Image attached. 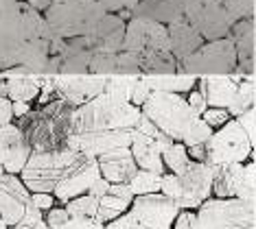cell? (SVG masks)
<instances>
[{
	"label": "cell",
	"instance_id": "obj_1",
	"mask_svg": "<svg viewBox=\"0 0 256 229\" xmlns=\"http://www.w3.org/2000/svg\"><path fill=\"white\" fill-rule=\"evenodd\" d=\"M57 35L48 26L44 11L24 0L0 11V66L4 76L46 74Z\"/></svg>",
	"mask_w": 256,
	"mask_h": 229
},
{
	"label": "cell",
	"instance_id": "obj_2",
	"mask_svg": "<svg viewBox=\"0 0 256 229\" xmlns=\"http://www.w3.org/2000/svg\"><path fill=\"white\" fill-rule=\"evenodd\" d=\"M74 105L62 96L38 105L22 118H16V125L22 129L33 153L62 151L68 149V138L72 133Z\"/></svg>",
	"mask_w": 256,
	"mask_h": 229
},
{
	"label": "cell",
	"instance_id": "obj_3",
	"mask_svg": "<svg viewBox=\"0 0 256 229\" xmlns=\"http://www.w3.org/2000/svg\"><path fill=\"white\" fill-rule=\"evenodd\" d=\"M142 109L134 103L103 92L92 101L79 105L72 116V133L84 131H112V129H136ZM70 133V136H72Z\"/></svg>",
	"mask_w": 256,
	"mask_h": 229
},
{
	"label": "cell",
	"instance_id": "obj_4",
	"mask_svg": "<svg viewBox=\"0 0 256 229\" xmlns=\"http://www.w3.org/2000/svg\"><path fill=\"white\" fill-rule=\"evenodd\" d=\"M186 17L204 39L228 37L241 17H256V0H186Z\"/></svg>",
	"mask_w": 256,
	"mask_h": 229
},
{
	"label": "cell",
	"instance_id": "obj_5",
	"mask_svg": "<svg viewBox=\"0 0 256 229\" xmlns=\"http://www.w3.org/2000/svg\"><path fill=\"white\" fill-rule=\"evenodd\" d=\"M90 162V155H84L72 149L31 153L20 177L31 192H55V188L84 168Z\"/></svg>",
	"mask_w": 256,
	"mask_h": 229
},
{
	"label": "cell",
	"instance_id": "obj_6",
	"mask_svg": "<svg viewBox=\"0 0 256 229\" xmlns=\"http://www.w3.org/2000/svg\"><path fill=\"white\" fill-rule=\"evenodd\" d=\"M108 11L96 0H53L44 17L57 37L72 39L88 35Z\"/></svg>",
	"mask_w": 256,
	"mask_h": 229
},
{
	"label": "cell",
	"instance_id": "obj_7",
	"mask_svg": "<svg viewBox=\"0 0 256 229\" xmlns=\"http://www.w3.org/2000/svg\"><path fill=\"white\" fill-rule=\"evenodd\" d=\"M140 109L144 116H149L176 142H182L186 129H188V125L195 118L193 109L188 107V101H186L182 94L162 92V90L151 92V96L144 101Z\"/></svg>",
	"mask_w": 256,
	"mask_h": 229
},
{
	"label": "cell",
	"instance_id": "obj_8",
	"mask_svg": "<svg viewBox=\"0 0 256 229\" xmlns=\"http://www.w3.org/2000/svg\"><path fill=\"white\" fill-rule=\"evenodd\" d=\"M200 229H256L254 201L246 199H206L197 208Z\"/></svg>",
	"mask_w": 256,
	"mask_h": 229
},
{
	"label": "cell",
	"instance_id": "obj_9",
	"mask_svg": "<svg viewBox=\"0 0 256 229\" xmlns=\"http://www.w3.org/2000/svg\"><path fill=\"white\" fill-rule=\"evenodd\" d=\"M254 153V142L250 140L248 131L241 127L236 118H230L221 129L208 140V160L206 164H246Z\"/></svg>",
	"mask_w": 256,
	"mask_h": 229
},
{
	"label": "cell",
	"instance_id": "obj_10",
	"mask_svg": "<svg viewBox=\"0 0 256 229\" xmlns=\"http://www.w3.org/2000/svg\"><path fill=\"white\" fill-rule=\"evenodd\" d=\"M186 74H230L236 70V48L230 37L208 39L180 63Z\"/></svg>",
	"mask_w": 256,
	"mask_h": 229
},
{
	"label": "cell",
	"instance_id": "obj_11",
	"mask_svg": "<svg viewBox=\"0 0 256 229\" xmlns=\"http://www.w3.org/2000/svg\"><path fill=\"white\" fill-rule=\"evenodd\" d=\"M182 184V197H180V210H197L200 205L210 199L212 195V166L206 162H195L184 168V173L178 175Z\"/></svg>",
	"mask_w": 256,
	"mask_h": 229
},
{
	"label": "cell",
	"instance_id": "obj_12",
	"mask_svg": "<svg viewBox=\"0 0 256 229\" xmlns=\"http://www.w3.org/2000/svg\"><path fill=\"white\" fill-rule=\"evenodd\" d=\"M120 48H125V50H142V48L171 50L168 28H166V24H162V22L140 17V15H132L130 20H127L125 42Z\"/></svg>",
	"mask_w": 256,
	"mask_h": 229
},
{
	"label": "cell",
	"instance_id": "obj_13",
	"mask_svg": "<svg viewBox=\"0 0 256 229\" xmlns=\"http://www.w3.org/2000/svg\"><path fill=\"white\" fill-rule=\"evenodd\" d=\"M132 144V129H112V131H84L68 138V149L84 155L98 157L103 153L123 149Z\"/></svg>",
	"mask_w": 256,
	"mask_h": 229
},
{
	"label": "cell",
	"instance_id": "obj_14",
	"mask_svg": "<svg viewBox=\"0 0 256 229\" xmlns=\"http://www.w3.org/2000/svg\"><path fill=\"white\" fill-rule=\"evenodd\" d=\"M55 90L62 98L70 101L74 107L92 101L106 92L108 76L101 74H53Z\"/></svg>",
	"mask_w": 256,
	"mask_h": 229
},
{
	"label": "cell",
	"instance_id": "obj_15",
	"mask_svg": "<svg viewBox=\"0 0 256 229\" xmlns=\"http://www.w3.org/2000/svg\"><path fill=\"white\" fill-rule=\"evenodd\" d=\"M31 203V190L22 181L20 175L4 173L0 177V216L9 227H14L26 212Z\"/></svg>",
	"mask_w": 256,
	"mask_h": 229
},
{
	"label": "cell",
	"instance_id": "obj_16",
	"mask_svg": "<svg viewBox=\"0 0 256 229\" xmlns=\"http://www.w3.org/2000/svg\"><path fill=\"white\" fill-rule=\"evenodd\" d=\"M31 146H28L22 129L16 122L0 127V164L4 173L20 175L31 157Z\"/></svg>",
	"mask_w": 256,
	"mask_h": 229
},
{
	"label": "cell",
	"instance_id": "obj_17",
	"mask_svg": "<svg viewBox=\"0 0 256 229\" xmlns=\"http://www.w3.org/2000/svg\"><path fill=\"white\" fill-rule=\"evenodd\" d=\"M125 31L127 22L118 13H108L101 17V22L92 28L88 35H81L84 44L92 52H118L125 42Z\"/></svg>",
	"mask_w": 256,
	"mask_h": 229
},
{
	"label": "cell",
	"instance_id": "obj_18",
	"mask_svg": "<svg viewBox=\"0 0 256 229\" xmlns=\"http://www.w3.org/2000/svg\"><path fill=\"white\" fill-rule=\"evenodd\" d=\"M228 37L236 48V70L241 74H252L256 70V20L241 17L230 28Z\"/></svg>",
	"mask_w": 256,
	"mask_h": 229
},
{
	"label": "cell",
	"instance_id": "obj_19",
	"mask_svg": "<svg viewBox=\"0 0 256 229\" xmlns=\"http://www.w3.org/2000/svg\"><path fill=\"white\" fill-rule=\"evenodd\" d=\"M246 79L241 76H228V74H202L197 79V90H200L208 101V107H230L232 98L238 83Z\"/></svg>",
	"mask_w": 256,
	"mask_h": 229
},
{
	"label": "cell",
	"instance_id": "obj_20",
	"mask_svg": "<svg viewBox=\"0 0 256 229\" xmlns=\"http://www.w3.org/2000/svg\"><path fill=\"white\" fill-rule=\"evenodd\" d=\"M96 162L98 168H101V175L110 184H130L134 175L138 173V164L134 160V153L130 146L103 153V155L96 157Z\"/></svg>",
	"mask_w": 256,
	"mask_h": 229
},
{
	"label": "cell",
	"instance_id": "obj_21",
	"mask_svg": "<svg viewBox=\"0 0 256 229\" xmlns=\"http://www.w3.org/2000/svg\"><path fill=\"white\" fill-rule=\"evenodd\" d=\"M101 177V168H98V162L96 157H90V162L86 164L84 168H79L74 175H70L66 181H62L60 186L55 188V199L60 201L62 205L68 203L70 199H77L81 195H86V192L90 190V186L94 184V181Z\"/></svg>",
	"mask_w": 256,
	"mask_h": 229
},
{
	"label": "cell",
	"instance_id": "obj_22",
	"mask_svg": "<svg viewBox=\"0 0 256 229\" xmlns=\"http://www.w3.org/2000/svg\"><path fill=\"white\" fill-rule=\"evenodd\" d=\"M168 28V39H171V52L176 55V59L182 63L186 57H190L200 46L206 42L204 35L188 22V17H182L178 22L166 24Z\"/></svg>",
	"mask_w": 256,
	"mask_h": 229
},
{
	"label": "cell",
	"instance_id": "obj_23",
	"mask_svg": "<svg viewBox=\"0 0 256 229\" xmlns=\"http://www.w3.org/2000/svg\"><path fill=\"white\" fill-rule=\"evenodd\" d=\"M130 149L134 153V160H136L138 168L151 170V173H158V175L166 173L164 160H162V149H160L158 140L144 136V133H140L138 129H132V144H130Z\"/></svg>",
	"mask_w": 256,
	"mask_h": 229
},
{
	"label": "cell",
	"instance_id": "obj_24",
	"mask_svg": "<svg viewBox=\"0 0 256 229\" xmlns=\"http://www.w3.org/2000/svg\"><path fill=\"white\" fill-rule=\"evenodd\" d=\"M132 15L149 17V20L171 24L186 17V0H140L132 9Z\"/></svg>",
	"mask_w": 256,
	"mask_h": 229
},
{
	"label": "cell",
	"instance_id": "obj_25",
	"mask_svg": "<svg viewBox=\"0 0 256 229\" xmlns=\"http://www.w3.org/2000/svg\"><path fill=\"white\" fill-rule=\"evenodd\" d=\"M246 164H219L212 166V195L217 199H238Z\"/></svg>",
	"mask_w": 256,
	"mask_h": 229
},
{
	"label": "cell",
	"instance_id": "obj_26",
	"mask_svg": "<svg viewBox=\"0 0 256 229\" xmlns=\"http://www.w3.org/2000/svg\"><path fill=\"white\" fill-rule=\"evenodd\" d=\"M44 74H16L7 76L9 83V98L11 101H24V103H36L42 90Z\"/></svg>",
	"mask_w": 256,
	"mask_h": 229
},
{
	"label": "cell",
	"instance_id": "obj_27",
	"mask_svg": "<svg viewBox=\"0 0 256 229\" xmlns=\"http://www.w3.org/2000/svg\"><path fill=\"white\" fill-rule=\"evenodd\" d=\"M144 83L151 90H162V92H173V94H188L197 85V74H151L142 76Z\"/></svg>",
	"mask_w": 256,
	"mask_h": 229
},
{
	"label": "cell",
	"instance_id": "obj_28",
	"mask_svg": "<svg viewBox=\"0 0 256 229\" xmlns=\"http://www.w3.org/2000/svg\"><path fill=\"white\" fill-rule=\"evenodd\" d=\"M256 105V83L252 79H243L241 83H238L236 87V92H234V98H232V103H230V116L232 118H238L241 114H246L248 109H252Z\"/></svg>",
	"mask_w": 256,
	"mask_h": 229
},
{
	"label": "cell",
	"instance_id": "obj_29",
	"mask_svg": "<svg viewBox=\"0 0 256 229\" xmlns=\"http://www.w3.org/2000/svg\"><path fill=\"white\" fill-rule=\"evenodd\" d=\"M132 203L134 201H127V199H120L112 195V192H108L106 197L98 199V221L106 225V223L118 219L120 214H125L132 208Z\"/></svg>",
	"mask_w": 256,
	"mask_h": 229
},
{
	"label": "cell",
	"instance_id": "obj_30",
	"mask_svg": "<svg viewBox=\"0 0 256 229\" xmlns=\"http://www.w3.org/2000/svg\"><path fill=\"white\" fill-rule=\"evenodd\" d=\"M162 160H164V166L168 173H184V168L190 164V155H188V146L184 142H173L171 146H166L162 151Z\"/></svg>",
	"mask_w": 256,
	"mask_h": 229
},
{
	"label": "cell",
	"instance_id": "obj_31",
	"mask_svg": "<svg viewBox=\"0 0 256 229\" xmlns=\"http://www.w3.org/2000/svg\"><path fill=\"white\" fill-rule=\"evenodd\" d=\"M68 210V214L74 219H94L98 221V199L92 195H81L77 199H70L68 203H64Z\"/></svg>",
	"mask_w": 256,
	"mask_h": 229
},
{
	"label": "cell",
	"instance_id": "obj_32",
	"mask_svg": "<svg viewBox=\"0 0 256 229\" xmlns=\"http://www.w3.org/2000/svg\"><path fill=\"white\" fill-rule=\"evenodd\" d=\"M134 195H151V192H160L162 186V175L151 173V170H142L138 168V173L134 175V179L130 181Z\"/></svg>",
	"mask_w": 256,
	"mask_h": 229
},
{
	"label": "cell",
	"instance_id": "obj_33",
	"mask_svg": "<svg viewBox=\"0 0 256 229\" xmlns=\"http://www.w3.org/2000/svg\"><path fill=\"white\" fill-rule=\"evenodd\" d=\"M214 133V129L208 125L206 120L202 118V116H195L193 122L188 125V129H186V133H184V138H182V142L186 146H195V144H204V142H208L210 140V136Z\"/></svg>",
	"mask_w": 256,
	"mask_h": 229
},
{
	"label": "cell",
	"instance_id": "obj_34",
	"mask_svg": "<svg viewBox=\"0 0 256 229\" xmlns=\"http://www.w3.org/2000/svg\"><path fill=\"white\" fill-rule=\"evenodd\" d=\"M116 55L118 52H92L90 59V74H101V76H112L118 72L116 66Z\"/></svg>",
	"mask_w": 256,
	"mask_h": 229
},
{
	"label": "cell",
	"instance_id": "obj_35",
	"mask_svg": "<svg viewBox=\"0 0 256 229\" xmlns=\"http://www.w3.org/2000/svg\"><path fill=\"white\" fill-rule=\"evenodd\" d=\"M42 221H44V212L38 208L36 203L31 201V203L26 205V212H24V216H22V219H20L18 223H16V225L11 227V229H36Z\"/></svg>",
	"mask_w": 256,
	"mask_h": 229
},
{
	"label": "cell",
	"instance_id": "obj_36",
	"mask_svg": "<svg viewBox=\"0 0 256 229\" xmlns=\"http://www.w3.org/2000/svg\"><path fill=\"white\" fill-rule=\"evenodd\" d=\"M160 192L162 195H166L168 199H173L176 203L180 201V197H182V184H180V177L176 173H164L162 175Z\"/></svg>",
	"mask_w": 256,
	"mask_h": 229
},
{
	"label": "cell",
	"instance_id": "obj_37",
	"mask_svg": "<svg viewBox=\"0 0 256 229\" xmlns=\"http://www.w3.org/2000/svg\"><path fill=\"white\" fill-rule=\"evenodd\" d=\"M202 118L208 122V125H210L214 131H217V129H221L226 125V122H228L232 116H230V111L226 109V107H208L206 111H204L202 114Z\"/></svg>",
	"mask_w": 256,
	"mask_h": 229
},
{
	"label": "cell",
	"instance_id": "obj_38",
	"mask_svg": "<svg viewBox=\"0 0 256 229\" xmlns=\"http://www.w3.org/2000/svg\"><path fill=\"white\" fill-rule=\"evenodd\" d=\"M68 219H70V214H68L66 205H62V208H50L48 212H46V216H44L46 225H48L50 229L62 227L64 223H68Z\"/></svg>",
	"mask_w": 256,
	"mask_h": 229
},
{
	"label": "cell",
	"instance_id": "obj_39",
	"mask_svg": "<svg viewBox=\"0 0 256 229\" xmlns=\"http://www.w3.org/2000/svg\"><path fill=\"white\" fill-rule=\"evenodd\" d=\"M57 229H106V225L94 219H74V216H70L68 223H64V225Z\"/></svg>",
	"mask_w": 256,
	"mask_h": 229
},
{
	"label": "cell",
	"instance_id": "obj_40",
	"mask_svg": "<svg viewBox=\"0 0 256 229\" xmlns=\"http://www.w3.org/2000/svg\"><path fill=\"white\" fill-rule=\"evenodd\" d=\"M98 4H103V9L110 13H120V11H132L140 0H96Z\"/></svg>",
	"mask_w": 256,
	"mask_h": 229
},
{
	"label": "cell",
	"instance_id": "obj_41",
	"mask_svg": "<svg viewBox=\"0 0 256 229\" xmlns=\"http://www.w3.org/2000/svg\"><path fill=\"white\" fill-rule=\"evenodd\" d=\"M151 92H154V90H151V87H149L147 83H144V79L140 76V79H138V83L134 85V90H132V98H130V103H134L136 107H142L144 101H147V98L151 96Z\"/></svg>",
	"mask_w": 256,
	"mask_h": 229
},
{
	"label": "cell",
	"instance_id": "obj_42",
	"mask_svg": "<svg viewBox=\"0 0 256 229\" xmlns=\"http://www.w3.org/2000/svg\"><path fill=\"white\" fill-rule=\"evenodd\" d=\"M173 229H200L197 225V212L193 210H180L176 223H173Z\"/></svg>",
	"mask_w": 256,
	"mask_h": 229
},
{
	"label": "cell",
	"instance_id": "obj_43",
	"mask_svg": "<svg viewBox=\"0 0 256 229\" xmlns=\"http://www.w3.org/2000/svg\"><path fill=\"white\" fill-rule=\"evenodd\" d=\"M238 122H241V127L246 129L248 131V136H250V140H252V142L256 144V105L252 109H248L246 114H241L236 118Z\"/></svg>",
	"mask_w": 256,
	"mask_h": 229
},
{
	"label": "cell",
	"instance_id": "obj_44",
	"mask_svg": "<svg viewBox=\"0 0 256 229\" xmlns=\"http://www.w3.org/2000/svg\"><path fill=\"white\" fill-rule=\"evenodd\" d=\"M186 101H188V107L193 109L195 116H202L204 111L208 109V101H206V96H204L200 90H190L188 96H186Z\"/></svg>",
	"mask_w": 256,
	"mask_h": 229
},
{
	"label": "cell",
	"instance_id": "obj_45",
	"mask_svg": "<svg viewBox=\"0 0 256 229\" xmlns=\"http://www.w3.org/2000/svg\"><path fill=\"white\" fill-rule=\"evenodd\" d=\"M106 229H136V216H134L132 210H127L118 219L106 223Z\"/></svg>",
	"mask_w": 256,
	"mask_h": 229
},
{
	"label": "cell",
	"instance_id": "obj_46",
	"mask_svg": "<svg viewBox=\"0 0 256 229\" xmlns=\"http://www.w3.org/2000/svg\"><path fill=\"white\" fill-rule=\"evenodd\" d=\"M31 201L36 203L38 208L46 214L50 208H55V201H57V199H55L53 192H31Z\"/></svg>",
	"mask_w": 256,
	"mask_h": 229
},
{
	"label": "cell",
	"instance_id": "obj_47",
	"mask_svg": "<svg viewBox=\"0 0 256 229\" xmlns=\"http://www.w3.org/2000/svg\"><path fill=\"white\" fill-rule=\"evenodd\" d=\"M16 116H14V101L9 96H0V127L2 125H9L14 122Z\"/></svg>",
	"mask_w": 256,
	"mask_h": 229
},
{
	"label": "cell",
	"instance_id": "obj_48",
	"mask_svg": "<svg viewBox=\"0 0 256 229\" xmlns=\"http://www.w3.org/2000/svg\"><path fill=\"white\" fill-rule=\"evenodd\" d=\"M110 186H112V184H110V181H108V179H106V177H103V175H101V177H98V179L94 181V184L90 186L88 195L96 197V199H101V197H106L108 192H110Z\"/></svg>",
	"mask_w": 256,
	"mask_h": 229
},
{
	"label": "cell",
	"instance_id": "obj_49",
	"mask_svg": "<svg viewBox=\"0 0 256 229\" xmlns=\"http://www.w3.org/2000/svg\"><path fill=\"white\" fill-rule=\"evenodd\" d=\"M188 155H190V160H195V162H206L208 160V142L188 146Z\"/></svg>",
	"mask_w": 256,
	"mask_h": 229
},
{
	"label": "cell",
	"instance_id": "obj_50",
	"mask_svg": "<svg viewBox=\"0 0 256 229\" xmlns=\"http://www.w3.org/2000/svg\"><path fill=\"white\" fill-rule=\"evenodd\" d=\"M33 107H31V103H24V101H14V116L16 118H22L24 114H28Z\"/></svg>",
	"mask_w": 256,
	"mask_h": 229
},
{
	"label": "cell",
	"instance_id": "obj_51",
	"mask_svg": "<svg viewBox=\"0 0 256 229\" xmlns=\"http://www.w3.org/2000/svg\"><path fill=\"white\" fill-rule=\"evenodd\" d=\"M136 216V214H134ZM136 229H173V225H162V223H144L136 219Z\"/></svg>",
	"mask_w": 256,
	"mask_h": 229
},
{
	"label": "cell",
	"instance_id": "obj_52",
	"mask_svg": "<svg viewBox=\"0 0 256 229\" xmlns=\"http://www.w3.org/2000/svg\"><path fill=\"white\" fill-rule=\"evenodd\" d=\"M24 2H28L31 7H36L38 11H46L50 4H53V0H24Z\"/></svg>",
	"mask_w": 256,
	"mask_h": 229
},
{
	"label": "cell",
	"instance_id": "obj_53",
	"mask_svg": "<svg viewBox=\"0 0 256 229\" xmlns=\"http://www.w3.org/2000/svg\"><path fill=\"white\" fill-rule=\"evenodd\" d=\"M0 96H9V83L2 72H0Z\"/></svg>",
	"mask_w": 256,
	"mask_h": 229
},
{
	"label": "cell",
	"instance_id": "obj_54",
	"mask_svg": "<svg viewBox=\"0 0 256 229\" xmlns=\"http://www.w3.org/2000/svg\"><path fill=\"white\" fill-rule=\"evenodd\" d=\"M18 0H0V11H4V9H9L11 4H16Z\"/></svg>",
	"mask_w": 256,
	"mask_h": 229
},
{
	"label": "cell",
	"instance_id": "obj_55",
	"mask_svg": "<svg viewBox=\"0 0 256 229\" xmlns=\"http://www.w3.org/2000/svg\"><path fill=\"white\" fill-rule=\"evenodd\" d=\"M0 229H9V225H7V223H4L2 216H0Z\"/></svg>",
	"mask_w": 256,
	"mask_h": 229
},
{
	"label": "cell",
	"instance_id": "obj_56",
	"mask_svg": "<svg viewBox=\"0 0 256 229\" xmlns=\"http://www.w3.org/2000/svg\"><path fill=\"white\" fill-rule=\"evenodd\" d=\"M36 229H50V227H48V225H46V221H42V223H40V225H38Z\"/></svg>",
	"mask_w": 256,
	"mask_h": 229
},
{
	"label": "cell",
	"instance_id": "obj_57",
	"mask_svg": "<svg viewBox=\"0 0 256 229\" xmlns=\"http://www.w3.org/2000/svg\"><path fill=\"white\" fill-rule=\"evenodd\" d=\"M2 175H4V168H2V164H0V177H2Z\"/></svg>",
	"mask_w": 256,
	"mask_h": 229
},
{
	"label": "cell",
	"instance_id": "obj_58",
	"mask_svg": "<svg viewBox=\"0 0 256 229\" xmlns=\"http://www.w3.org/2000/svg\"><path fill=\"white\" fill-rule=\"evenodd\" d=\"M0 72H2V66H0Z\"/></svg>",
	"mask_w": 256,
	"mask_h": 229
},
{
	"label": "cell",
	"instance_id": "obj_59",
	"mask_svg": "<svg viewBox=\"0 0 256 229\" xmlns=\"http://www.w3.org/2000/svg\"><path fill=\"white\" fill-rule=\"evenodd\" d=\"M254 20H256V17H254Z\"/></svg>",
	"mask_w": 256,
	"mask_h": 229
},
{
	"label": "cell",
	"instance_id": "obj_60",
	"mask_svg": "<svg viewBox=\"0 0 256 229\" xmlns=\"http://www.w3.org/2000/svg\"><path fill=\"white\" fill-rule=\"evenodd\" d=\"M254 72H256V70H254Z\"/></svg>",
	"mask_w": 256,
	"mask_h": 229
}]
</instances>
